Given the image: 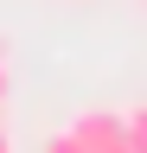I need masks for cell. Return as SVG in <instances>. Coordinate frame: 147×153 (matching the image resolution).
<instances>
[{
    "mask_svg": "<svg viewBox=\"0 0 147 153\" xmlns=\"http://www.w3.org/2000/svg\"><path fill=\"white\" fill-rule=\"evenodd\" d=\"M70 134L83 140V153H128V128H122V115H109V108H90L70 121Z\"/></svg>",
    "mask_w": 147,
    "mask_h": 153,
    "instance_id": "6da1fadb",
    "label": "cell"
},
{
    "mask_svg": "<svg viewBox=\"0 0 147 153\" xmlns=\"http://www.w3.org/2000/svg\"><path fill=\"white\" fill-rule=\"evenodd\" d=\"M122 128H128V153H147V102H134L122 115Z\"/></svg>",
    "mask_w": 147,
    "mask_h": 153,
    "instance_id": "7a4b0ae2",
    "label": "cell"
},
{
    "mask_svg": "<svg viewBox=\"0 0 147 153\" xmlns=\"http://www.w3.org/2000/svg\"><path fill=\"white\" fill-rule=\"evenodd\" d=\"M45 153H83V140L64 128V134H51V140H45Z\"/></svg>",
    "mask_w": 147,
    "mask_h": 153,
    "instance_id": "3957f363",
    "label": "cell"
},
{
    "mask_svg": "<svg viewBox=\"0 0 147 153\" xmlns=\"http://www.w3.org/2000/svg\"><path fill=\"white\" fill-rule=\"evenodd\" d=\"M0 153H13V128L7 121H0Z\"/></svg>",
    "mask_w": 147,
    "mask_h": 153,
    "instance_id": "277c9868",
    "label": "cell"
},
{
    "mask_svg": "<svg viewBox=\"0 0 147 153\" xmlns=\"http://www.w3.org/2000/svg\"><path fill=\"white\" fill-rule=\"evenodd\" d=\"M0 96H7V64H0Z\"/></svg>",
    "mask_w": 147,
    "mask_h": 153,
    "instance_id": "5b68a950",
    "label": "cell"
}]
</instances>
